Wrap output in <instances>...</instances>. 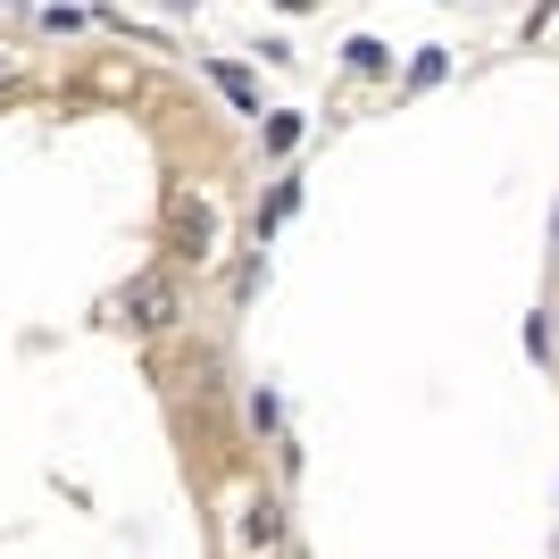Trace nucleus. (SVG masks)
Returning <instances> with one entry per match:
<instances>
[{"label":"nucleus","mask_w":559,"mask_h":559,"mask_svg":"<svg viewBox=\"0 0 559 559\" xmlns=\"http://www.w3.org/2000/svg\"><path fill=\"white\" fill-rule=\"evenodd\" d=\"M117 318H126V334L159 343V334L185 326V284L167 276V267H142V276H126V293H117Z\"/></svg>","instance_id":"f257e3e1"},{"label":"nucleus","mask_w":559,"mask_h":559,"mask_svg":"<svg viewBox=\"0 0 559 559\" xmlns=\"http://www.w3.org/2000/svg\"><path fill=\"white\" fill-rule=\"evenodd\" d=\"M242 551H284V501L276 492H251V501H242Z\"/></svg>","instance_id":"f03ea898"},{"label":"nucleus","mask_w":559,"mask_h":559,"mask_svg":"<svg viewBox=\"0 0 559 559\" xmlns=\"http://www.w3.org/2000/svg\"><path fill=\"white\" fill-rule=\"evenodd\" d=\"M301 134H309L301 109H267V117H259V151H267V159H293V151H301Z\"/></svg>","instance_id":"7ed1b4c3"},{"label":"nucleus","mask_w":559,"mask_h":559,"mask_svg":"<svg viewBox=\"0 0 559 559\" xmlns=\"http://www.w3.org/2000/svg\"><path fill=\"white\" fill-rule=\"evenodd\" d=\"M210 75H217V93H226L242 117H267V109H259V84H251L242 68H234V59H210Z\"/></svg>","instance_id":"20e7f679"},{"label":"nucleus","mask_w":559,"mask_h":559,"mask_svg":"<svg viewBox=\"0 0 559 559\" xmlns=\"http://www.w3.org/2000/svg\"><path fill=\"white\" fill-rule=\"evenodd\" d=\"M343 68L350 75H393V50L376 43V34H350V43H343Z\"/></svg>","instance_id":"39448f33"},{"label":"nucleus","mask_w":559,"mask_h":559,"mask_svg":"<svg viewBox=\"0 0 559 559\" xmlns=\"http://www.w3.org/2000/svg\"><path fill=\"white\" fill-rule=\"evenodd\" d=\"M301 210V176H276V192H267V210H259V234H276L284 217Z\"/></svg>","instance_id":"423d86ee"},{"label":"nucleus","mask_w":559,"mask_h":559,"mask_svg":"<svg viewBox=\"0 0 559 559\" xmlns=\"http://www.w3.org/2000/svg\"><path fill=\"white\" fill-rule=\"evenodd\" d=\"M551 318H559V309H526V326H518V334H526V350H535L543 368H559V343H551Z\"/></svg>","instance_id":"0eeeda50"},{"label":"nucleus","mask_w":559,"mask_h":559,"mask_svg":"<svg viewBox=\"0 0 559 559\" xmlns=\"http://www.w3.org/2000/svg\"><path fill=\"white\" fill-rule=\"evenodd\" d=\"M443 75H451V50H443V43H426L418 59H409V93H426V84H443Z\"/></svg>","instance_id":"6e6552de"},{"label":"nucleus","mask_w":559,"mask_h":559,"mask_svg":"<svg viewBox=\"0 0 559 559\" xmlns=\"http://www.w3.org/2000/svg\"><path fill=\"white\" fill-rule=\"evenodd\" d=\"M210 234H217V217L192 201V210H185V259H210Z\"/></svg>","instance_id":"1a4fd4ad"},{"label":"nucleus","mask_w":559,"mask_h":559,"mask_svg":"<svg viewBox=\"0 0 559 559\" xmlns=\"http://www.w3.org/2000/svg\"><path fill=\"white\" fill-rule=\"evenodd\" d=\"M543 242H551V267H559V201H551V234H543Z\"/></svg>","instance_id":"9d476101"},{"label":"nucleus","mask_w":559,"mask_h":559,"mask_svg":"<svg viewBox=\"0 0 559 559\" xmlns=\"http://www.w3.org/2000/svg\"><path fill=\"white\" fill-rule=\"evenodd\" d=\"M0 84H17V59H9V50H0Z\"/></svg>","instance_id":"9b49d317"},{"label":"nucleus","mask_w":559,"mask_h":559,"mask_svg":"<svg viewBox=\"0 0 559 559\" xmlns=\"http://www.w3.org/2000/svg\"><path fill=\"white\" fill-rule=\"evenodd\" d=\"M159 9H201V0H159Z\"/></svg>","instance_id":"f8f14e48"}]
</instances>
